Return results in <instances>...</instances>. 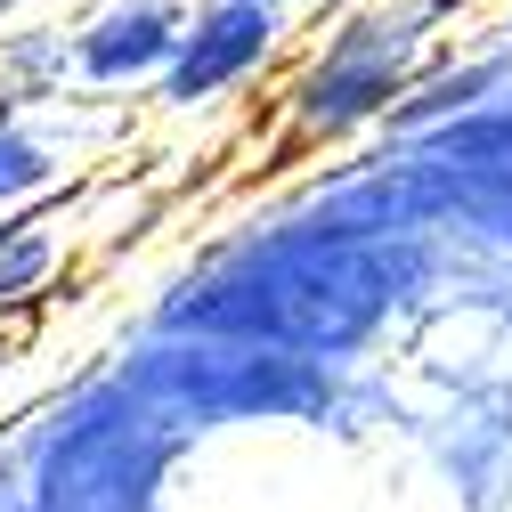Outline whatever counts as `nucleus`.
I'll list each match as a JSON object with an SVG mask.
<instances>
[{
    "label": "nucleus",
    "instance_id": "1",
    "mask_svg": "<svg viewBox=\"0 0 512 512\" xmlns=\"http://www.w3.org/2000/svg\"><path fill=\"white\" fill-rule=\"evenodd\" d=\"M423 25H431V9H366L358 25H342V41L301 74L293 114L309 122V131H350V122H366V114H391Z\"/></svg>",
    "mask_w": 512,
    "mask_h": 512
},
{
    "label": "nucleus",
    "instance_id": "2",
    "mask_svg": "<svg viewBox=\"0 0 512 512\" xmlns=\"http://www.w3.org/2000/svg\"><path fill=\"white\" fill-rule=\"evenodd\" d=\"M277 25H285L277 0H212V9L179 33L171 66H163V98H171V106H196V98L244 82V74L277 49Z\"/></svg>",
    "mask_w": 512,
    "mask_h": 512
},
{
    "label": "nucleus",
    "instance_id": "3",
    "mask_svg": "<svg viewBox=\"0 0 512 512\" xmlns=\"http://www.w3.org/2000/svg\"><path fill=\"white\" fill-rule=\"evenodd\" d=\"M171 49H179V17L163 0H131V9H114V17H98L82 33V66L98 82H131V74L171 66Z\"/></svg>",
    "mask_w": 512,
    "mask_h": 512
},
{
    "label": "nucleus",
    "instance_id": "4",
    "mask_svg": "<svg viewBox=\"0 0 512 512\" xmlns=\"http://www.w3.org/2000/svg\"><path fill=\"white\" fill-rule=\"evenodd\" d=\"M33 187H49V155L17 131L9 114H0V204H17V196H33Z\"/></svg>",
    "mask_w": 512,
    "mask_h": 512
},
{
    "label": "nucleus",
    "instance_id": "5",
    "mask_svg": "<svg viewBox=\"0 0 512 512\" xmlns=\"http://www.w3.org/2000/svg\"><path fill=\"white\" fill-rule=\"evenodd\" d=\"M49 269V244H41V228L33 220H17V228H0V301H17L33 277Z\"/></svg>",
    "mask_w": 512,
    "mask_h": 512
},
{
    "label": "nucleus",
    "instance_id": "6",
    "mask_svg": "<svg viewBox=\"0 0 512 512\" xmlns=\"http://www.w3.org/2000/svg\"><path fill=\"white\" fill-rule=\"evenodd\" d=\"M0 512H41V504H33V496H25V504H0Z\"/></svg>",
    "mask_w": 512,
    "mask_h": 512
},
{
    "label": "nucleus",
    "instance_id": "7",
    "mask_svg": "<svg viewBox=\"0 0 512 512\" xmlns=\"http://www.w3.org/2000/svg\"><path fill=\"white\" fill-rule=\"evenodd\" d=\"M504 33H512V25H504Z\"/></svg>",
    "mask_w": 512,
    "mask_h": 512
}]
</instances>
